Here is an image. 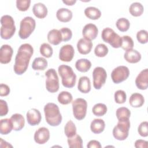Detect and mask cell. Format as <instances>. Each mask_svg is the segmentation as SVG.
Wrapping results in <instances>:
<instances>
[{
  "label": "cell",
  "instance_id": "cell-40",
  "mask_svg": "<svg viewBox=\"0 0 148 148\" xmlns=\"http://www.w3.org/2000/svg\"><path fill=\"white\" fill-rule=\"evenodd\" d=\"M108 51L109 50L108 47L103 43L97 45L94 49V53L95 56L98 57H103L106 56L108 53Z\"/></svg>",
  "mask_w": 148,
  "mask_h": 148
},
{
  "label": "cell",
  "instance_id": "cell-25",
  "mask_svg": "<svg viewBox=\"0 0 148 148\" xmlns=\"http://www.w3.org/2000/svg\"><path fill=\"white\" fill-rule=\"evenodd\" d=\"M105 127V121L101 119H94L90 124L91 131L96 134H98L103 131Z\"/></svg>",
  "mask_w": 148,
  "mask_h": 148
},
{
  "label": "cell",
  "instance_id": "cell-27",
  "mask_svg": "<svg viewBox=\"0 0 148 148\" xmlns=\"http://www.w3.org/2000/svg\"><path fill=\"white\" fill-rule=\"evenodd\" d=\"M13 124L10 119H3L0 121V133L2 135H7L13 130Z\"/></svg>",
  "mask_w": 148,
  "mask_h": 148
},
{
  "label": "cell",
  "instance_id": "cell-37",
  "mask_svg": "<svg viewBox=\"0 0 148 148\" xmlns=\"http://www.w3.org/2000/svg\"><path fill=\"white\" fill-rule=\"evenodd\" d=\"M116 25L117 29L121 32H125L128 30L130 27V23L128 19L123 17L117 20Z\"/></svg>",
  "mask_w": 148,
  "mask_h": 148
},
{
  "label": "cell",
  "instance_id": "cell-44",
  "mask_svg": "<svg viewBox=\"0 0 148 148\" xmlns=\"http://www.w3.org/2000/svg\"><path fill=\"white\" fill-rule=\"evenodd\" d=\"M138 132L139 134L143 137H146L148 135V123L147 121L142 122L138 127Z\"/></svg>",
  "mask_w": 148,
  "mask_h": 148
},
{
  "label": "cell",
  "instance_id": "cell-35",
  "mask_svg": "<svg viewBox=\"0 0 148 148\" xmlns=\"http://www.w3.org/2000/svg\"><path fill=\"white\" fill-rule=\"evenodd\" d=\"M64 132L68 138H71L76 134V127L72 120L68 121L65 124Z\"/></svg>",
  "mask_w": 148,
  "mask_h": 148
},
{
  "label": "cell",
  "instance_id": "cell-46",
  "mask_svg": "<svg viewBox=\"0 0 148 148\" xmlns=\"http://www.w3.org/2000/svg\"><path fill=\"white\" fill-rule=\"evenodd\" d=\"M8 113V106L6 102L3 99H0V116H3Z\"/></svg>",
  "mask_w": 148,
  "mask_h": 148
},
{
  "label": "cell",
  "instance_id": "cell-12",
  "mask_svg": "<svg viewBox=\"0 0 148 148\" xmlns=\"http://www.w3.org/2000/svg\"><path fill=\"white\" fill-rule=\"evenodd\" d=\"M75 50L71 45L62 46L59 52V58L64 62H70L73 58Z\"/></svg>",
  "mask_w": 148,
  "mask_h": 148
},
{
  "label": "cell",
  "instance_id": "cell-36",
  "mask_svg": "<svg viewBox=\"0 0 148 148\" xmlns=\"http://www.w3.org/2000/svg\"><path fill=\"white\" fill-rule=\"evenodd\" d=\"M108 110L107 106L102 103H98L95 104L92 109V113L97 116H102L105 115Z\"/></svg>",
  "mask_w": 148,
  "mask_h": 148
},
{
  "label": "cell",
  "instance_id": "cell-1",
  "mask_svg": "<svg viewBox=\"0 0 148 148\" xmlns=\"http://www.w3.org/2000/svg\"><path fill=\"white\" fill-rule=\"evenodd\" d=\"M33 53L34 49L30 44L24 43L18 47L13 67L17 75H21L27 71Z\"/></svg>",
  "mask_w": 148,
  "mask_h": 148
},
{
  "label": "cell",
  "instance_id": "cell-14",
  "mask_svg": "<svg viewBox=\"0 0 148 148\" xmlns=\"http://www.w3.org/2000/svg\"><path fill=\"white\" fill-rule=\"evenodd\" d=\"M98 33L97 27L92 23H88L85 25L82 29V35L84 38L90 40L95 39L98 35Z\"/></svg>",
  "mask_w": 148,
  "mask_h": 148
},
{
  "label": "cell",
  "instance_id": "cell-19",
  "mask_svg": "<svg viewBox=\"0 0 148 148\" xmlns=\"http://www.w3.org/2000/svg\"><path fill=\"white\" fill-rule=\"evenodd\" d=\"M47 40L49 42L53 45H58L62 41V34L60 30L53 29L47 34Z\"/></svg>",
  "mask_w": 148,
  "mask_h": 148
},
{
  "label": "cell",
  "instance_id": "cell-21",
  "mask_svg": "<svg viewBox=\"0 0 148 148\" xmlns=\"http://www.w3.org/2000/svg\"><path fill=\"white\" fill-rule=\"evenodd\" d=\"M140 53L136 50L131 49L127 50L124 55V59L130 63L135 64L141 60Z\"/></svg>",
  "mask_w": 148,
  "mask_h": 148
},
{
  "label": "cell",
  "instance_id": "cell-8",
  "mask_svg": "<svg viewBox=\"0 0 148 148\" xmlns=\"http://www.w3.org/2000/svg\"><path fill=\"white\" fill-rule=\"evenodd\" d=\"M46 79V88L47 90L51 92L54 93L58 91L60 84L59 79L56 70L53 68L48 69L45 72Z\"/></svg>",
  "mask_w": 148,
  "mask_h": 148
},
{
  "label": "cell",
  "instance_id": "cell-5",
  "mask_svg": "<svg viewBox=\"0 0 148 148\" xmlns=\"http://www.w3.org/2000/svg\"><path fill=\"white\" fill-rule=\"evenodd\" d=\"M36 27L35 20L30 16L24 17L20 21L18 36L22 39H27L34 31Z\"/></svg>",
  "mask_w": 148,
  "mask_h": 148
},
{
  "label": "cell",
  "instance_id": "cell-22",
  "mask_svg": "<svg viewBox=\"0 0 148 148\" xmlns=\"http://www.w3.org/2000/svg\"><path fill=\"white\" fill-rule=\"evenodd\" d=\"M57 18L61 22L67 23L72 18V12L67 8H60L56 12Z\"/></svg>",
  "mask_w": 148,
  "mask_h": 148
},
{
  "label": "cell",
  "instance_id": "cell-11",
  "mask_svg": "<svg viewBox=\"0 0 148 148\" xmlns=\"http://www.w3.org/2000/svg\"><path fill=\"white\" fill-rule=\"evenodd\" d=\"M130 75V70L125 66H119L114 68L111 73V77L113 83H120L125 80Z\"/></svg>",
  "mask_w": 148,
  "mask_h": 148
},
{
  "label": "cell",
  "instance_id": "cell-49",
  "mask_svg": "<svg viewBox=\"0 0 148 148\" xmlns=\"http://www.w3.org/2000/svg\"><path fill=\"white\" fill-rule=\"evenodd\" d=\"M87 147L88 148H101L102 146L99 141L96 140H91L88 143Z\"/></svg>",
  "mask_w": 148,
  "mask_h": 148
},
{
  "label": "cell",
  "instance_id": "cell-41",
  "mask_svg": "<svg viewBox=\"0 0 148 148\" xmlns=\"http://www.w3.org/2000/svg\"><path fill=\"white\" fill-rule=\"evenodd\" d=\"M114 101L117 103L122 104L126 101L127 95L124 91L121 90H119L114 92Z\"/></svg>",
  "mask_w": 148,
  "mask_h": 148
},
{
  "label": "cell",
  "instance_id": "cell-39",
  "mask_svg": "<svg viewBox=\"0 0 148 148\" xmlns=\"http://www.w3.org/2000/svg\"><path fill=\"white\" fill-rule=\"evenodd\" d=\"M39 50L42 56L46 58L51 57L53 53V50L52 47L47 43H44L42 44L40 47Z\"/></svg>",
  "mask_w": 148,
  "mask_h": 148
},
{
  "label": "cell",
  "instance_id": "cell-2",
  "mask_svg": "<svg viewBox=\"0 0 148 148\" xmlns=\"http://www.w3.org/2000/svg\"><path fill=\"white\" fill-rule=\"evenodd\" d=\"M46 121L48 124L55 127L60 125L62 121V116L58 106L52 102L47 103L44 106Z\"/></svg>",
  "mask_w": 148,
  "mask_h": 148
},
{
  "label": "cell",
  "instance_id": "cell-26",
  "mask_svg": "<svg viewBox=\"0 0 148 148\" xmlns=\"http://www.w3.org/2000/svg\"><path fill=\"white\" fill-rule=\"evenodd\" d=\"M129 103L132 107L139 108L144 104L145 98L141 94L135 92L131 95Z\"/></svg>",
  "mask_w": 148,
  "mask_h": 148
},
{
  "label": "cell",
  "instance_id": "cell-45",
  "mask_svg": "<svg viewBox=\"0 0 148 148\" xmlns=\"http://www.w3.org/2000/svg\"><path fill=\"white\" fill-rule=\"evenodd\" d=\"M60 31L62 34V41L67 42L72 38V32L69 28L67 27H64L62 28Z\"/></svg>",
  "mask_w": 148,
  "mask_h": 148
},
{
  "label": "cell",
  "instance_id": "cell-30",
  "mask_svg": "<svg viewBox=\"0 0 148 148\" xmlns=\"http://www.w3.org/2000/svg\"><path fill=\"white\" fill-rule=\"evenodd\" d=\"M47 61L43 57H37L32 64V68L35 71H43L47 67Z\"/></svg>",
  "mask_w": 148,
  "mask_h": 148
},
{
  "label": "cell",
  "instance_id": "cell-50",
  "mask_svg": "<svg viewBox=\"0 0 148 148\" xmlns=\"http://www.w3.org/2000/svg\"><path fill=\"white\" fill-rule=\"evenodd\" d=\"M62 2L66 4V5L72 6V5H73L76 2V0H62Z\"/></svg>",
  "mask_w": 148,
  "mask_h": 148
},
{
  "label": "cell",
  "instance_id": "cell-13",
  "mask_svg": "<svg viewBox=\"0 0 148 148\" xmlns=\"http://www.w3.org/2000/svg\"><path fill=\"white\" fill-rule=\"evenodd\" d=\"M50 138L49 130L46 127H40L34 134V140L39 145L45 144Z\"/></svg>",
  "mask_w": 148,
  "mask_h": 148
},
{
  "label": "cell",
  "instance_id": "cell-48",
  "mask_svg": "<svg viewBox=\"0 0 148 148\" xmlns=\"http://www.w3.org/2000/svg\"><path fill=\"white\" fill-rule=\"evenodd\" d=\"M148 142L142 139H138L135 142V147L136 148H147Z\"/></svg>",
  "mask_w": 148,
  "mask_h": 148
},
{
  "label": "cell",
  "instance_id": "cell-3",
  "mask_svg": "<svg viewBox=\"0 0 148 148\" xmlns=\"http://www.w3.org/2000/svg\"><path fill=\"white\" fill-rule=\"evenodd\" d=\"M58 72L62 79L63 86L66 88H72L76 82V75L72 68L66 65H61L58 68Z\"/></svg>",
  "mask_w": 148,
  "mask_h": 148
},
{
  "label": "cell",
  "instance_id": "cell-18",
  "mask_svg": "<svg viewBox=\"0 0 148 148\" xmlns=\"http://www.w3.org/2000/svg\"><path fill=\"white\" fill-rule=\"evenodd\" d=\"M92 47V42L84 38L80 39L77 43V49L78 51L83 55L87 54L90 53Z\"/></svg>",
  "mask_w": 148,
  "mask_h": 148
},
{
  "label": "cell",
  "instance_id": "cell-10",
  "mask_svg": "<svg viewBox=\"0 0 148 148\" xmlns=\"http://www.w3.org/2000/svg\"><path fill=\"white\" fill-rule=\"evenodd\" d=\"M107 77L105 69L101 66L95 68L92 71L93 86L97 90H99L105 84Z\"/></svg>",
  "mask_w": 148,
  "mask_h": 148
},
{
  "label": "cell",
  "instance_id": "cell-29",
  "mask_svg": "<svg viewBox=\"0 0 148 148\" xmlns=\"http://www.w3.org/2000/svg\"><path fill=\"white\" fill-rule=\"evenodd\" d=\"M84 14L90 19L97 20L101 16V12L95 7L89 6L85 9Z\"/></svg>",
  "mask_w": 148,
  "mask_h": 148
},
{
  "label": "cell",
  "instance_id": "cell-34",
  "mask_svg": "<svg viewBox=\"0 0 148 148\" xmlns=\"http://www.w3.org/2000/svg\"><path fill=\"white\" fill-rule=\"evenodd\" d=\"M116 114L118 120H128L131 116V112L127 108L120 107L116 110Z\"/></svg>",
  "mask_w": 148,
  "mask_h": 148
},
{
  "label": "cell",
  "instance_id": "cell-42",
  "mask_svg": "<svg viewBox=\"0 0 148 148\" xmlns=\"http://www.w3.org/2000/svg\"><path fill=\"white\" fill-rule=\"evenodd\" d=\"M30 3V0H17L16 7L20 11L25 12L29 8Z\"/></svg>",
  "mask_w": 148,
  "mask_h": 148
},
{
  "label": "cell",
  "instance_id": "cell-31",
  "mask_svg": "<svg viewBox=\"0 0 148 148\" xmlns=\"http://www.w3.org/2000/svg\"><path fill=\"white\" fill-rule=\"evenodd\" d=\"M144 11V8L143 5L139 2H134L132 3L130 8L129 12L130 14L134 17H138L142 14Z\"/></svg>",
  "mask_w": 148,
  "mask_h": 148
},
{
  "label": "cell",
  "instance_id": "cell-24",
  "mask_svg": "<svg viewBox=\"0 0 148 148\" xmlns=\"http://www.w3.org/2000/svg\"><path fill=\"white\" fill-rule=\"evenodd\" d=\"M34 14L39 18H44L47 14V8L42 3L39 2L34 4L32 8Z\"/></svg>",
  "mask_w": 148,
  "mask_h": 148
},
{
  "label": "cell",
  "instance_id": "cell-4",
  "mask_svg": "<svg viewBox=\"0 0 148 148\" xmlns=\"http://www.w3.org/2000/svg\"><path fill=\"white\" fill-rule=\"evenodd\" d=\"M1 36L3 39H10L15 33L16 26L13 17L10 15H3L1 18Z\"/></svg>",
  "mask_w": 148,
  "mask_h": 148
},
{
  "label": "cell",
  "instance_id": "cell-17",
  "mask_svg": "<svg viewBox=\"0 0 148 148\" xmlns=\"http://www.w3.org/2000/svg\"><path fill=\"white\" fill-rule=\"evenodd\" d=\"M28 123L32 126L39 124L42 119V116L39 110L33 108L29 109L26 114Z\"/></svg>",
  "mask_w": 148,
  "mask_h": 148
},
{
  "label": "cell",
  "instance_id": "cell-7",
  "mask_svg": "<svg viewBox=\"0 0 148 148\" xmlns=\"http://www.w3.org/2000/svg\"><path fill=\"white\" fill-rule=\"evenodd\" d=\"M101 37L105 42L108 43L113 48L121 47V37L110 28H104L101 33Z\"/></svg>",
  "mask_w": 148,
  "mask_h": 148
},
{
  "label": "cell",
  "instance_id": "cell-38",
  "mask_svg": "<svg viewBox=\"0 0 148 148\" xmlns=\"http://www.w3.org/2000/svg\"><path fill=\"white\" fill-rule=\"evenodd\" d=\"M134 46V41L130 36L128 35H124L121 37V47L123 50L127 51L128 50L132 49Z\"/></svg>",
  "mask_w": 148,
  "mask_h": 148
},
{
  "label": "cell",
  "instance_id": "cell-16",
  "mask_svg": "<svg viewBox=\"0 0 148 148\" xmlns=\"http://www.w3.org/2000/svg\"><path fill=\"white\" fill-rule=\"evenodd\" d=\"M136 87L142 90H146L148 87V69L146 68L138 74L135 79Z\"/></svg>",
  "mask_w": 148,
  "mask_h": 148
},
{
  "label": "cell",
  "instance_id": "cell-23",
  "mask_svg": "<svg viewBox=\"0 0 148 148\" xmlns=\"http://www.w3.org/2000/svg\"><path fill=\"white\" fill-rule=\"evenodd\" d=\"M77 89L82 93L87 94L91 90V82L87 76H82L80 77L77 84Z\"/></svg>",
  "mask_w": 148,
  "mask_h": 148
},
{
  "label": "cell",
  "instance_id": "cell-15",
  "mask_svg": "<svg viewBox=\"0 0 148 148\" xmlns=\"http://www.w3.org/2000/svg\"><path fill=\"white\" fill-rule=\"evenodd\" d=\"M13 50L9 45H3L0 49V62L1 64H8L10 62Z\"/></svg>",
  "mask_w": 148,
  "mask_h": 148
},
{
  "label": "cell",
  "instance_id": "cell-28",
  "mask_svg": "<svg viewBox=\"0 0 148 148\" xmlns=\"http://www.w3.org/2000/svg\"><path fill=\"white\" fill-rule=\"evenodd\" d=\"M75 67L77 70L81 72H86L91 67V62L86 58H81L76 61Z\"/></svg>",
  "mask_w": 148,
  "mask_h": 148
},
{
  "label": "cell",
  "instance_id": "cell-9",
  "mask_svg": "<svg viewBox=\"0 0 148 148\" xmlns=\"http://www.w3.org/2000/svg\"><path fill=\"white\" fill-rule=\"evenodd\" d=\"M87 109V101L81 98H76L72 102L73 114L76 119L82 120L86 117Z\"/></svg>",
  "mask_w": 148,
  "mask_h": 148
},
{
  "label": "cell",
  "instance_id": "cell-20",
  "mask_svg": "<svg viewBox=\"0 0 148 148\" xmlns=\"http://www.w3.org/2000/svg\"><path fill=\"white\" fill-rule=\"evenodd\" d=\"M10 120H12L13 124V130L16 131H20L24 127L25 125V119L21 114L15 113L13 114L11 117Z\"/></svg>",
  "mask_w": 148,
  "mask_h": 148
},
{
  "label": "cell",
  "instance_id": "cell-32",
  "mask_svg": "<svg viewBox=\"0 0 148 148\" xmlns=\"http://www.w3.org/2000/svg\"><path fill=\"white\" fill-rule=\"evenodd\" d=\"M67 141L68 146L71 148L83 147V140L81 136L77 134L71 138H68Z\"/></svg>",
  "mask_w": 148,
  "mask_h": 148
},
{
  "label": "cell",
  "instance_id": "cell-43",
  "mask_svg": "<svg viewBox=\"0 0 148 148\" xmlns=\"http://www.w3.org/2000/svg\"><path fill=\"white\" fill-rule=\"evenodd\" d=\"M136 39L138 41L142 44L146 43L148 41L147 31L145 29H142L138 31L136 34Z\"/></svg>",
  "mask_w": 148,
  "mask_h": 148
},
{
  "label": "cell",
  "instance_id": "cell-33",
  "mask_svg": "<svg viewBox=\"0 0 148 148\" xmlns=\"http://www.w3.org/2000/svg\"><path fill=\"white\" fill-rule=\"evenodd\" d=\"M72 94L65 91H61L60 93H59L57 99L58 101L62 105H68L72 101Z\"/></svg>",
  "mask_w": 148,
  "mask_h": 148
},
{
  "label": "cell",
  "instance_id": "cell-6",
  "mask_svg": "<svg viewBox=\"0 0 148 148\" xmlns=\"http://www.w3.org/2000/svg\"><path fill=\"white\" fill-rule=\"evenodd\" d=\"M130 128V122L128 120H119L117 124L113 130L114 138L119 140H124L127 138Z\"/></svg>",
  "mask_w": 148,
  "mask_h": 148
},
{
  "label": "cell",
  "instance_id": "cell-47",
  "mask_svg": "<svg viewBox=\"0 0 148 148\" xmlns=\"http://www.w3.org/2000/svg\"><path fill=\"white\" fill-rule=\"evenodd\" d=\"M10 93V88L9 87L5 84L1 83L0 85V95L1 97L7 96Z\"/></svg>",
  "mask_w": 148,
  "mask_h": 148
}]
</instances>
